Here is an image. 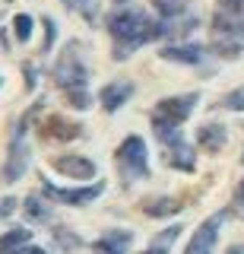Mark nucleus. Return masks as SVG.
<instances>
[{"label":"nucleus","instance_id":"f257e3e1","mask_svg":"<svg viewBox=\"0 0 244 254\" xmlns=\"http://www.w3.org/2000/svg\"><path fill=\"white\" fill-rule=\"evenodd\" d=\"M108 32H111L114 42H117V58H124L133 48L152 42V38H162L165 22H155L143 10H117V13L108 16Z\"/></svg>","mask_w":244,"mask_h":254},{"label":"nucleus","instance_id":"f03ea898","mask_svg":"<svg viewBox=\"0 0 244 254\" xmlns=\"http://www.w3.org/2000/svg\"><path fill=\"white\" fill-rule=\"evenodd\" d=\"M196 102H200V95H196V92L162 99L159 105H155V111H152V127H155V133H159V137H165V133L178 130V127L184 124L187 118H191V111H194Z\"/></svg>","mask_w":244,"mask_h":254},{"label":"nucleus","instance_id":"7ed1b4c3","mask_svg":"<svg viewBox=\"0 0 244 254\" xmlns=\"http://www.w3.org/2000/svg\"><path fill=\"white\" fill-rule=\"evenodd\" d=\"M117 165L124 169L127 178H146L149 175V153H146V143L143 137H127L117 149Z\"/></svg>","mask_w":244,"mask_h":254},{"label":"nucleus","instance_id":"20e7f679","mask_svg":"<svg viewBox=\"0 0 244 254\" xmlns=\"http://www.w3.org/2000/svg\"><path fill=\"white\" fill-rule=\"evenodd\" d=\"M54 79H57L60 89H86V79H89V70H86V64L76 58V48L70 45L64 54H60L57 67H54Z\"/></svg>","mask_w":244,"mask_h":254},{"label":"nucleus","instance_id":"39448f33","mask_svg":"<svg viewBox=\"0 0 244 254\" xmlns=\"http://www.w3.org/2000/svg\"><path fill=\"white\" fill-rule=\"evenodd\" d=\"M35 108H38V105H35ZM35 108L29 111V115L19 121V127H16V137H13V146H10V159H6V169H3V181H16V178H22V172H26V159H29V149H26V127H29V121H32Z\"/></svg>","mask_w":244,"mask_h":254},{"label":"nucleus","instance_id":"423d86ee","mask_svg":"<svg viewBox=\"0 0 244 254\" xmlns=\"http://www.w3.org/2000/svg\"><path fill=\"white\" fill-rule=\"evenodd\" d=\"M42 194L48 197V200L67 203V206H86V203H92L101 194V185H89V188H54V185L45 181V185H42Z\"/></svg>","mask_w":244,"mask_h":254},{"label":"nucleus","instance_id":"0eeeda50","mask_svg":"<svg viewBox=\"0 0 244 254\" xmlns=\"http://www.w3.org/2000/svg\"><path fill=\"white\" fill-rule=\"evenodd\" d=\"M222 219H225V213H216L212 219L203 222V226L196 229V235L187 242V251L184 254H212L216 238H219V229H222Z\"/></svg>","mask_w":244,"mask_h":254},{"label":"nucleus","instance_id":"6e6552de","mask_svg":"<svg viewBox=\"0 0 244 254\" xmlns=\"http://www.w3.org/2000/svg\"><path fill=\"white\" fill-rule=\"evenodd\" d=\"M165 146H168V165H175V169L181 172H194V146L191 143H184V137H181L178 130L165 133V137H159Z\"/></svg>","mask_w":244,"mask_h":254},{"label":"nucleus","instance_id":"1a4fd4ad","mask_svg":"<svg viewBox=\"0 0 244 254\" xmlns=\"http://www.w3.org/2000/svg\"><path fill=\"white\" fill-rule=\"evenodd\" d=\"M54 169L67 178H76V181H89L96 178V162L86 156H57L54 159Z\"/></svg>","mask_w":244,"mask_h":254},{"label":"nucleus","instance_id":"9d476101","mask_svg":"<svg viewBox=\"0 0 244 254\" xmlns=\"http://www.w3.org/2000/svg\"><path fill=\"white\" fill-rule=\"evenodd\" d=\"M212 29H216L219 35H228V38H244V13L219 10L212 16Z\"/></svg>","mask_w":244,"mask_h":254},{"label":"nucleus","instance_id":"9b49d317","mask_svg":"<svg viewBox=\"0 0 244 254\" xmlns=\"http://www.w3.org/2000/svg\"><path fill=\"white\" fill-rule=\"evenodd\" d=\"M133 95V86L130 83H108L105 89L98 92V99H101V108L105 111H117Z\"/></svg>","mask_w":244,"mask_h":254},{"label":"nucleus","instance_id":"f8f14e48","mask_svg":"<svg viewBox=\"0 0 244 254\" xmlns=\"http://www.w3.org/2000/svg\"><path fill=\"white\" fill-rule=\"evenodd\" d=\"M162 58L175 61V64H200L203 48L200 45H168V48H162Z\"/></svg>","mask_w":244,"mask_h":254},{"label":"nucleus","instance_id":"ddd939ff","mask_svg":"<svg viewBox=\"0 0 244 254\" xmlns=\"http://www.w3.org/2000/svg\"><path fill=\"white\" fill-rule=\"evenodd\" d=\"M196 143H200L203 149H209V153H219V149L225 146V127L222 124H203L200 130H196Z\"/></svg>","mask_w":244,"mask_h":254},{"label":"nucleus","instance_id":"4468645a","mask_svg":"<svg viewBox=\"0 0 244 254\" xmlns=\"http://www.w3.org/2000/svg\"><path fill=\"white\" fill-rule=\"evenodd\" d=\"M130 242H133L130 232H108L105 238H98V242H96V251L98 254H127Z\"/></svg>","mask_w":244,"mask_h":254},{"label":"nucleus","instance_id":"2eb2a0df","mask_svg":"<svg viewBox=\"0 0 244 254\" xmlns=\"http://www.w3.org/2000/svg\"><path fill=\"white\" fill-rule=\"evenodd\" d=\"M45 133L54 137V140H73L76 133H80V127H76V124H67L64 118H51V121L45 124Z\"/></svg>","mask_w":244,"mask_h":254},{"label":"nucleus","instance_id":"dca6fc26","mask_svg":"<svg viewBox=\"0 0 244 254\" xmlns=\"http://www.w3.org/2000/svg\"><path fill=\"white\" fill-rule=\"evenodd\" d=\"M29 229H10L3 238H0V254H13L16 248H22V245H29Z\"/></svg>","mask_w":244,"mask_h":254},{"label":"nucleus","instance_id":"f3484780","mask_svg":"<svg viewBox=\"0 0 244 254\" xmlns=\"http://www.w3.org/2000/svg\"><path fill=\"white\" fill-rule=\"evenodd\" d=\"M143 206H146L149 216H171V213L181 210V203L171 200V197H155V200H146Z\"/></svg>","mask_w":244,"mask_h":254},{"label":"nucleus","instance_id":"a211bd4d","mask_svg":"<svg viewBox=\"0 0 244 254\" xmlns=\"http://www.w3.org/2000/svg\"><path fill=\"white\" fill-rule=\"evenodd\" d=\"M64 6L80 13L86 22H96V16H98V0H64Z\"/></svg>","mask_w":244,"mask_h":254},{"label":"nucleus","instance_id":"6ab92c4d","mask_svg":"<svg viewBox=\"0 0 244 254\" xmlns=\"http://www.w3.org/2000/svg\"><path fill=\"white\" fill-rule=\"evenodd\" d=\"M152 6L159 10V16H162V19H178V16L184 13L187 0H152Z\"/></svg>","mask_w":244,"mask_h":254},{"label":"nucleus","instance_id":"aec40b11","mask_svg":"<svg viewBox=\"0 0 244 254\" xmlns=\"http://www.w3.org/2000/svg\"><path fill=\"white\" fill-rule=\"evenodd\" d=\"M13 29H16V38H19V42H29V35H32V16L19 13L16 19H13Z\"/></svg>","mask_w":244,"mask_h":254},{"label":"nucleus","instance_id":"412c9836","mask_svg":"<svg viewBox=\"0 0 244 254\" xmlns=\"http://www.w3.org/2000/svg\"><path fill=\"white\" fill-rule=\"evenodd\" d=\"M67 99H70V105H73V108H89V102H92L86 89H70Z\"/></svg>","mask_w":244,"mask_h":254},{"label":"nucleus","instance_id":"4be33fe9","mask_svg":"<svg viewBox=\"0 0 244 254\" xmlns=\"http://www.w3.org/2000/svg\"><path fill=\"white\" fill-rule=\"evenodd\" d=\"M222 105H225V108H232V111H244V89H235L232 95H225Z\"/></svg>","mask_w":244,"mask_h":254},{"label":"nucleus","instance_id":"5701e85b","mask_svg":"<svg viewBox=\"0 0 244 254\" xmlns=\"http://www.w3.org/2000/svg\"><path fill=\"white\" fill-rule=\"evenodd\" d=\"M26 213H29L32 219H48V213L42 210V203H38V197H29V200H26Z\"/></svg>","mask_w":244,"mask_h":254},{"label":"nucleus","instance_id":"b1692460","mask_svg":"<svg viewBox=\"0 0 244 254\" xmlns=\"http://www.w3.org/2000/svg\"><path fill=\"white\" fill-rule=\"evenodd\" d=\"M51 45H54V22L45 19V45H42V51H51Z\"/></svg>","mask_w":244,"mask_h":254},{"label":"nucleus","instance_id":"393cba45","mask_svg":"<svg viewBox=\"0 0 244 254\" xmlns=\"http://www.w3.org/2000/svg\"><path fill=\"white\" fill-rule=\"evenodd\" d=\"M235 210H238V216L244 219V181H241V188H238V194H235Z\"/></svg>","mask_w":244,"mask_h":254},{"label":"nucleus","instance_id":"a878e982","mask_svg":"<svg viewBox=\"0 0 244 254\" xmlns=\"http://www.w3.org/2000/svg\"><path fill=\"white\" fill-rule=\"evenodd\" d=\"M13 254H48V251H42V248H32V245H22V248H16Z\"/></svg>","mask_w":244,"mask_h":254},{"label":"nucleus","instance_id":"bb28decb","mask_svg":"<svg viewBox=\"0 0 244 254\" xmlns=\"http://www.w3.org/2000/svg\"><path fill=\"white\" fill-rule=\"evenodd\" d=\"M228 254H244V245H232V248H228Z\"/></svg>","mask_w":244,"mask_h":254},{"label":"nucleus","instance_id":"cd10ccee","mask_svg":"<svg viewBox=\"0 0 244 254\" xmlns=\"http://www.w3.org/2000/svg\"><path fill=\"white\" fill-rule=\"evenodd\" d=\"M146 254H168V251H165V248H155V245H152V248H149Z\"/></svg>","mask_w":244,"mask_h":254},{"label":"nucleus","instance_id":"c85d7f7f","mask_svg":"<svg viewBox=\"0 0 244 254\" xmlns=\"http://www.w3.org/2000/svg\"><path fill=\"white\" fill-rule=\"evenodd\" d=\"M117 3H127V0H117Z\"/></svg>","mask_w":244,"mask_h":254}]
</instances>
